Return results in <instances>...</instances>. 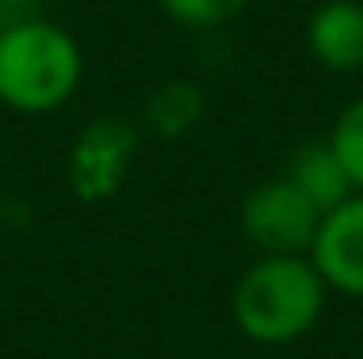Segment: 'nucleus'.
I'll return each mask as SVG.
<instances>
[{"instance_id":"1","label":"nucleus","mask_w":363,"mask_h":359,"mask_svg":"<svg viewBox=\"0 0 363 359\" xmlns=\"http://www.w3.org/2000/svg\"><path fill=\"white\" fill-rule=\"evenodd\" d=\"M325 296L308 254H262L233 287V321L258 347H291L321 321Z\"/></svg>"},{"instance_id":"4","label":"nucleus","mask_w":363,"mask_h":359,"mask_svg":"<svg viewBox=\"0 0 363 359\" xmlns=\"http://www.w3.org/2000/svg\"><path fill=\"white\" fill-rule=\"evenodd\" d=\"M131 157H135V131L118 118H97L77 136L68 153V182L85 203H101L123 186Z\"/></svg>"},{"instance_id":"10","label":"nucleus","mask_w":363,"mask_h":359,"mask_svg":"<svg viewBox=\"0 0 363 359\" xmlns=\"http://www.w3.org/2000/svg\"><path fill=\"white\" fill-rule=\"evenodd\" d=\"M9 4H26V0H0V9H9Z\"/></svg>"},{"instance_id":"8","label":"nucleus","mask_w":363,"mask_h":359,"mask_svg":"<svg viewBox=\"0 0 363 359\" xmlns=\"http://www.w3.org/2000/svg\"><path fill=\"white\" fill-rule=\"evenodd\" d=\"M330 148H334V157L342 161L351 186L363 190V97L351 101V106L338 114V123H334V131H330Z\"/></svg>"},{"instance_id":"2","label":"nucleus","mask_w":363,"mask_h":359,"mask_svg":"<svg viewBox=\"0 0 363 359\" xmlns=\"http://www.w3.org/2000/svg\"><path fill=\"white\" fill-rule=\"evenodd\" d=\"M85 77L77 38L43 17L0 26V106L13 114H51L72 101Z\"/></svg>"},{"instance_id":"7","label":"nucleus","mask_w":363,"mask_h":359,"mask_svg":"<svg viewBox=\"0 0 363 359\" xmlns=\"http://www.w3.org/2000/svg\"><path fill=\"white\" fill-rule=\"evenodd\" d=\"M283 178L291 182V186H300L321 211H330V207H338L347 194H355V186H351V178H347L342 161L334 157L330 140H325V144H308V148H300V153L287 161Z\"/></svg>"},{"instance_id":"11","label":"nucleus","mask_w":363,"mask_h":359,"mask_svg":"<svg viewBox=\"0 0 363 359\" xmlns=\"http://www.w3.org/2000/svg\"><path fill=\"white\" fill-rule=\"evenodd\" d=\"M359 4H363V0H359Z\"/></svg>"},{"instance_id":"3","label":"nucleus","mask_w":363,"mask_h":359,"mask_svg":"<svg viewBox=\"0 0 363 359\" xmlns=\"http://www.w3.org/2000/svg\"><path fill=\"white\" fill-rule=\"evenodd\" d=\"M321 216L325 211L283 174L258 182L241 203V228L258 245V254H308Z\"/></svg>"},{"instance_id":"6","label":"nucleus","mask_w":363,"mask_h":359,"mask_svg":"<svg viewBox=\"0 0 363 359\" xmlns=\"http://www.w3.org/2000/svg\"><path fill=\"white\" fill-rule=\"evenodd\" d=\"M308 55L330 72L363 68V4L359 0H321L308 17Z\"/></svg>"},{"instance_id":"9","label":"nucleus","mask_w":363,"mask_h":359,"mask_svg":"<svg viewBox=\"0 0 363 359\" xmlns=\"http://www.w3.org/2000/svg\"><path fill=\"white\" fill-rule=\"evenodd\" d=\"M250 0H161V9L190 30H211V26H224L233 21Z\"/></svg>"},{"instance_id":"5","label":"nucleus","mask_w":363,"mask_h":359,"mask_svg":"<svg viewBox=\"0 0 363 359\" xmlns=\"http://www.w3.org/2000/svg\"><path fill=\"white\" fill-rule=\"evenodd\" d=\"M308 258L330 292L363 296V190L347 194L321 216Z\"/></svg>"}]
</instances>
